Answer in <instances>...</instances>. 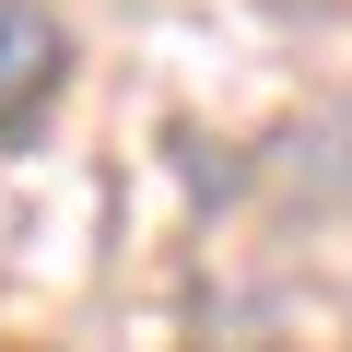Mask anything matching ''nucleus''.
Masks as SVG:
<instances>
[{
    "label": "nucleus",
    "mask_w": 352,
    "mask_h": 352,
    "mask_svg": "<svg viewBox=\"0 0 352 352\" xmlns=\"http://www.w3.org/2000/svg\"><path fill=\"white\" fill-rule=\"evenodd\" d=\"M71 82V24L47 0H0V141H24Z\"/></svg>",
    "instance_id": "obj_1"
}]
</instances>
